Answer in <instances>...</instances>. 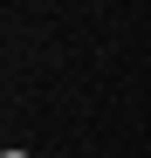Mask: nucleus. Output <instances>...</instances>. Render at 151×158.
Here are the masks:
<instances>
[{"instance_id":"nucleus-1","label":"nucleus","mask_w":151,"mask_h":158,"mask_svg":"<svg viewBox=\"0 0 151 158\" xmlns=\"http://www.w3.org/2000/svg\"><path fill=\"white\" fill-rule=\"evenodd\" d=\"M7 158H28V151H7Z\"/></svg>"}]
</instances>
